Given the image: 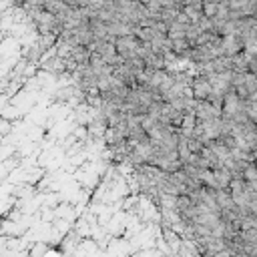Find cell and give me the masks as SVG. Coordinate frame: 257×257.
Segmentation results:
<instances>
[{
	"label": "cell",
	"mask_w": 257,
	"mask_h": 257,
	"mask_svg": "<svg viewBox=\"0 0 257 257\" xmlns=\"http://www.w3.org/2000/svg\"><path fill=\"white\" fill-rule=\"evenodd\" d=\"M211 89H213V84L209 80H197L193 84V95L197 99H207V97H211Z\"/></svg>",
	"instance_id": "cell-1"
}]
</instances>
